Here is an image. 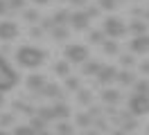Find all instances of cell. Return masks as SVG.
<instances>
[{
    "label": "cell",
    "instance_id": "cell-1",
    "mask_svg": "<svg viewBox=\"0 0 149 135\" xmlns=\"http://www.w3.org/2000/svg\"><path fill=\"white\" fill-rule=\"evenodd\" d=\"M16 61H18V65H23V68L34 70V68H38V65L45 63V52L38 50V47H32V45H23L18 52H16Z\"/></svg>",
    "mask_w": 149,
    "mask_h": 135
},
{
    "label": "cell",
    "instance_id": "cell-2",
    "mask_svg": "<svg viewBox=\"0 0 149 135\" xmlns=\"http://www.w3.org/2000/svg\"><path fill=\"white\" fill-rule=\"evenodd\" d=\"M16 83H18L16 70H14L9 65V61L0 54V92H7V90L16 88Z\"/></svg>",
    "mask_w": 149,
    "mask_h": 135
},
{
    "label": "cell",
    "instance_id": "cell-3",
    "mask_svg": "<svg viewBox=\"0 0 149 135\" xmlns=\"http://www.w3.org/2000/svg\"><path fill=\"white\" fill-rule=\"evenodd\" d=\"M102 32L106 36H111V38H120V36L127 34V25L122 23L120 18H115V16H109L106 20H104V27H102Z\"/></svg>",
    "mask_w": 149,
    "mask_h": 135
},
{
    "label": "cell",
    "instance_id": "cell-4",
    "mask_svg": "<svg viewBox=\"0 0 149 135\" xmlns=\"http://www.w3.org/2000/svg\"><path fill=\"white\" fill-rule=\"evenodd\" d=\"M65 61L68 63H86V59H88V47L86 45H68L65 47Z\"/></svg>",
    "mask_w": 149,
    "mask_h": 135
},
{
    "label": "cell",
    "instance_id": "cell-5",
    "mask_svg": "<svg viewBox=\"0 0 149 135\" xmlns=\"http://www.w3.org/2000/svg\"><path fill=\"white\" fill-rule=\"evenodd\" d=\"M129 110H131V115H147L149 113V99L145 97V95H140V92H136L133 97L129 99Z\"/></svg>",
    "mask_w": 149,
    "mask_h": 135
},
{
    "label": "cell",
    "instance_id": "cell-6",
    "mask_svg": "<svg viewBox=\"0 0 149 135\" xmlns=\"http://www.w3.org/2000/svg\"><path fill=\"white\" fill-rule=\"evenodd\" d=\"M16 36H18V25L14 20H2L0 23V41L11 43V41H16Z\"/></svg>",
    "mask_w": 149,
    "mask_h": 135
},
{
    "label": "cell",
    "instance_id": "cell-7",
    "mask_svg": "<svg viewBox=\"0 0 149 135\" xmlns=\"http://www.w3.org/2000/svg\"><path fill=\"white\" fill-rule=\"evenodd\" d=\"M88 20H91V16H88L86 11H72V14H68V23H70L77 32H84L86 27H88Z\"/></svg>",
    "mask_w": 149,
    "mask_h": 135
},
{
    "label": "cell",
    "instance_id": "cell-8",
    "mask_svg": "<svg viewBox=\"0 0 149 135\" xmlns=\"http://www.w3.org/2000/svg\"><path fill=\"white\" fill-rule=\"evenodd\" d=\"M95 77H97V81H100L102 86H109V83H113L115 77H118V68H113V65H102V70L97 72Z\"/></svg>",
    "mask_w": 149,
    "mask_h": 135
},
{
    "label": "cell",
    "instance_id": "cell-9",
    "mask_svg": "<svg viewBox=\"0 0 149 135\" xmlns=\"http://www.w3.org/2000/svg\"><path fill=\"white\" fill-rule=\"evenodd\" d=\"M129 47H131V52H136V54H147L149 52V34L136 36L129 43Z\"/></svg>",
    "mask_w": 149,
    "mask_h": 135
},
{
    "label": "cell",
    "instance_id": "cell-10",
    "mask_svg": "<svg viewBox=\"0 0 149 135\" xmlns=\"http://www.w3.org/2000/svg\"><path fill=\"white\" fill-rule=\"evenodd\" d=\"M45 83H47V81H45L43 74H29V77H27V88L32 90V92H38Z\"/></svg>",
    "mask_w": 149,
    "mask_h": 135
},
{
    "label": "cell",
    "instance_id": "cell-11",
    "mask_svg": "<svg viewBox=\"0 0 149 135\" xmlns=\"http://www.w3.org/2000/svg\"><path fill=\"white\" fill-rule=\"evenodd\" d=\"M147 27H149V23H147V20H133V23H129L127 32H129V34L140 36V34H147Z\"/></svg>",
    "mask_w": 149,
    "mask_h": 135
},
{
    "label": "cell",
    "instance_id": "cell-12",
    "mask_svg": "<svg viewBox=\"0 0 149 135\" xmlns=\"http://www.w3.org/2000/svg\"><path fill=\"white\" fill-rule=\"evenodd\" d=\"M38 95H43V97H61V88L56 83H45L38 90Z\"/></svg>",
    "mask_w": 149,
    "mask_h": 135
},
{
    "label": "cell",
    "instance_id": "cell-13",
    "mask_svg": "<svg viewBox=\"0 0 149 135\" xmlns=\"http://www.w3.org/2000/svg\"><path fill=\"white\" fill-rule=\"evenodd\" d=\"M52 113H54V119H68V117L72 115L70 108L65 106V104H56V106H52Z\"/></svg>",
    "mask_w": 149,
    "mask_h": 135
},
{
    "label": "cell",
    "instance_id": "cell-14",
    "mask_svg": "<svg viewBox=\"0 0 149 135\" xmlns=\"http://www.w3.org/2000/svg\"><path fill=\"white\" fill-rule=\"evenodd\" d=\"M120 92H118V90H111V88H106L102 92V101H106V104H118V101H120Z\"/></svg>",
    "mask_w": 149,
    "mask_h": 135
},
{
    "label": "cell",
    "instance_id": "cell-15",
    "mask_svg": "<svg viewBox=\"0 0 149 135\" xmlns=\"http://www.w3.org/2000/svg\"><path fill=\"white\" fill-rule=\"evenodd\" d=\"M115 81H120L122 86H133V81H136V77L131 74L129 70H122V72H118V77H115Z\"/></svg>",
    "mask_w": 149,
    "mask_h": 135
},
{
    "label": "cell",
    "instance_id": "cell-16",
    "mask_svg": "<svg viewBox=\"0 0 149 135\" xmlns=\"http://www.w3.org/2000/svg\"><path fill=\"white\" fill-rule=\"evenodd\" d=\"M29 126H32V128H34L36 133H41V131H45V128H47V122L43 119V117L34 115V117H32V122H29Z\"/></svg>",
    "mask_w": 149,
    "mask_h": 135
},
{
    "label": "cell",
    "instance_id": "cell-17",
    "mask_svg": "<svg viewBox=\"0 0 149 135\" xmlns=\"http://www.w3.org/2000/svg\"><path fill=\"white\" fill-rule=\"evenodd\" d=\"M54 72L59 74V77H68V74H70V63L68 61H59L54 65Z\"/></svg>",
    "mask_w": 149,
    "mask_h": 135
},
{
    "label": "cell",
    "instance_id": "cell-18",
    "mask_svg": "<svg viewBox=\"0 0 149 135\" xmlns=\"http://www.w3.org/2000/svg\"><path fill=\"white\" fill-rule=\"evenodd\" d=\"M133 86H136V92H140V95H145V97L149 99V81H147V79L133 81Z\"/></svg>",
    "mask_w": 149,
    "mask_h": 135
},
{
    "label": "cell",
    "instance_id": "cell-19",
    "mask_svg": "<svg viewBox=\"0 0 149 135\" xmlns=\"http://www.w3.org/2000/svg\"><path fill=\"white\" fill-rule=\"evenodd\" d=\"M52 36H54L56 41H65V38H68V29H65L63 25H54L52 27Z\"/></svg>",
    "mask_w": 149,
    "mask_h": 135
},
{
    "label": "cell",
    "instance_id": "cell-20",
    "mask_svg": "<svg viewBox=\"0 0 149 135\" xmlns=\"http://www.w3.org/2000/svg\"><path fill=\"white\" fill-rule=\"evenodd\" d=\"M104 38H106V34H104V32H100V29L88 34V41H91L93 45H102V43H104Z\"/></svg>",
    "mask_w": 149,
    "mask_h": 135
},
{
    "label": "cell",
    "instance_id": "cell-21",
    "mask_svg": "<svg viewBox=\"0 0 149 135\" xmlns=\"http://www.w3.org/2000/svg\"><path fill=\"white\" fill-rule=\"evenodd\" d=\"M56 135H74V128L68 122H61V124H56Z\"/></svg>",
    "mask_w": 149,
    "mask_h": 135
},
{
    "label": "cell",
    "instance_id": "cell-22",
    "mask_svg": "<svg viewBox=\"0 0 149 135\" xmlns=\"http://www.w3.org/2000/svg\"><path fill=\"white\" fill-rule=\"evenodd\" d=\"M102 47H104V52H106V54H118V50H120L118 41H104Z\"/></svg>",
    "mask_w": 149,
    "mask_h": 135
},
{
    "label": "cell",
    "instance_id": "cell-23",
    "mask_svg": "<svg viewBox=\"0 0 149 135\" xmlns=\"http://www.w3.org/2000/svg\"><path fill=\"white\" fill-rule=\"evenodd\" d=\"M102 70V63H97V61H93V63H86L84 65V74H97V72Z\"/></svg>",
    "mask_w": 149,
    "mask_h": 135
},
{
    "label": "cell",
    "instance_id": "cell-24",
    "mask_svg": "<svg viewBox=\"0 0 149 135\" xmlns=\"http://www.w3.org/2000/svg\"><path fill=\"white\" fill-rule=\"evenodd\" d=\"M68 14H70V11H56L54 16H52V23H54V25H65V23H68Z\"/></svg>",
    "mask_w": 149,
    "mask_h": 135
},
{
    "label": "cell",
    "instance_id": "cell-25",
    "mask_svg": "<svg viewBox=\"0 0 149 135\" xmlns=\"http://www.w3.org/2000/svg\"><path fill=\"white\" fill-rule=\"evenodd\" d=\"M11 135H36V131H34L32 126H16Z\"/></svg>",
    "mask_w": 149,
    "mask_h": 135
},
{
    "label": "cell",
    "instance_id": "cell-26",
    "mask_svg": "<svg viewBox=\"0 0 149 135\" xmlns=\"http://www.w3.org/2000/svg\"><path fill=\"white\" fill-rule=\"evenodd\" d=\"M38 117H43L45 122H50V119H54V113H52V108L43 106V108H38Z\"/></svg>",
    "mask_w": 149,
    "mask_h": 135
},
{
    "label": "cell",
    "instance_id": "cell-27",
    "mask_svg": "<svg viewBox=\"0 0 149 135\" xmlns=\"http://www.w3.org/2000/svg\"><path fill=\"white\" fill-rule=\"evenodd\" d=\"M79 86H81V83H79V79H72L70 74L65 77V88H68V90H79Z\"/></svg>",
    "mask_w": 149,
    "mask_h": 135
},
{
    "label": "cell",
    "instance_id": "cell-28",
    "mask_svg": "<svg viewBox=\"0 0 149 135\" xmlns=\"http://www.w3.org/2000/svg\"><path fill=\"white\" fill-rule=\"evenodd\" d=\"M120 63L124 65V68H131V65L136 63V59H133L131 54H122V56H120Z\"/></svg>",
    "mask_w": 149,
    "mask_h": 135
},
{
    "label": "cell",
    "instance_id": "cell-29",
    "mask_svg": "<svg viewBox=\"0 0 149 135\" xmlns=\"http://www.w3.org/2000/svg\"><path fill=\"white\" fill-rule=\"evenodd\" d=\"M91 122H93V115H84V113L77 115V124H79V126H88Z\"/></svg>",
    "mask_w": 149,
    "mask_h": 135
},
{
    "label": "cell",
    "instance_id": "cell-30",
    "mask_svg": "<svg viewBox=\"0 0 149 135\" xmlns=\"http://www.w3.org/2000/svg\"><path fill=\"white\" fill-rule=\"evenodd\" d=\"M100 7L106 9V11H111V9L118 7V2H115V0H100Z\"/></svg>",
    "mask_w": 149,
    "mask_h": 135
},
{
    "label": "cell",
    "instance_id": "cell-31",
    "mask_svg": "<svg viewBox=\"0 0 149 135\" xmlns=\"http://www.w3.org/2000/svg\"><path fill=\"white\" fill-rule=\"evenodd\" d=\"M79 104H91V92L88 90H79Z\"/></svg>",
    "mask_w": 149,
    "mask_h": 135
},
{
    "label": "cell",
    "instance_id": "cell-32",
    "mask_svg": "<svg viewBox=\"0 0 149 135\" xmlns=\"http://www.w3.org/2000/svg\"><path fill=\"white\" fill-rule=\"evenodd\" d=\"M9 124H14V115H9V113H7V115H0V126H2V128L9 126Z\"/></svg>",
    "mask_w": 149,
    "mask_h": 135
},
{
    "label": "cell",
    "instance_id": "cell-33",
    "mask_svg": "<svg viewBox=\"0 0 149 135\" xmlns=\"http://www.w3.org/2000/svg\"><path fill=\"white\" fill-rule=\"evenodd\" d=\"M25 18H27L29 23H36V20H38V11H34V9H29V11H25Z\"/></svg>",
    "mask_w": 149,
    "mask_h": 135
},
{
    "label": "cell",
    "instance_id": "cell-34",
    "mask_svg": "<svg viewBox=\"0 0 149 135\" xmlns=\"http://www.w3.org/2000/svg\"><path fill=\"white\" fill-rule=\"evenodd\" d=\"M23 5H25V0H9L7 2V7H11V9H20Z\"/></svg>",
    "mask_w": 149,
    "mask_h": 135
},
{
    "label": "cell",
    "instance_id": "cell-35",
    "mask_svg": "<svg viewBox=\"0 0 149 135\" xmlns=\"http://www.w3.org/2000/svg\"><path fill=\"white\" fill-rule=\"evenodd\" d=\"M86 14H88V16H97L100 9H97V7H88V9H86Z\"/></svg>",
    "mask_w": 149,
    "mask_h": 135
},
{
    "label": "cell",
    "instance_id": "cell-36",
    "mask_svg": "<svg viewBox=\"0 0 149 135\" xmlns=\"http://www.w3.org/2000/svg\"><path fill=\"white\" fill-rule=\"evenodd\" d=\"M140 72H142V74H149V61H145L140 65Z\"/></svg>",
    "mask_w": 149,
    "mask_h": 135
},
{
    "label": "cell",
    "instance_id": "cell-37",
    "mask_svg": "<svg viewBox=\"0 0 149 135\" xmlns=\"http://www.w3.org/2000/svg\"><path fill=\"white\" fill-rule=\"evenodd\" d=\"M7 9H9V7H7V2H5V0H0V14H5Z\"/></svg>",
    "mask_w": 149,
    "mask_h": 135
},
{
    "label": "cell",
    "instance_id": "cell-38",
    "mask_svg": "<svg viewBox=\"0 0 149 135\" xmlns=\"http://www.w3.org/2000/svg\"><path fill=\"white\" fill-rule=\"evenodd\" d=\"M29 34H32V36H41V34H43V29H36V27H34V29H32Z\"/></svg>",
    "mask_w": 149,
    "mask_h": 135
},
{
    "label": "cell",
    "instance_id": "cell-39",
    "mask_svg": "<svg viewBox=\"0 0 149 135\" xmlns=\"http://www.w3.org/2000/svg\"><path fill=\"white\" fill-rule=\"evenodd\" d=\"M72 5H77V7H81V5H86V0H70Z\"/></svg>",
    "mask_w": 149,
    "mask_h": 135
},
{
    "label": "cell",
    "instance_id": "cell-40",
    "mask_svg": "<svg viewBox=\"0 0 149 135\" xmlns=\"http://www.w3.org/2000/svg\"><path fill=\"white\" fill-rule=\"evenodd\" d=\"M36 135H52V133H50V131L45 128V131H41V133H36Z\"/></svg>",
    "mask_w": 149,
    "mask_h": 135
},
{
    "label": "cell",
    "instance_id": "cell-41",
    "mask_svg": "<svg viewBox=\"0 0 149 135\" xmlns=\"http://www.w3.org/2000/svg\"><path fill=\"white\" fill-rule=\"evenodd\" d=\"M36 5H45V2H50V0H34Z\"/></svg>",
    "mask_w": 149,
    "mask_h": 135
},
{
    "label": "cell",
    "instance_id": "cell-42",
    "mask_svg": "<svg viewBox=\"0 0 149 135\" xmlns=\"http://www.w3.org/2000/svg\"><path fill=\"white\" fill-rule=\"evenodd\" d=\"M2 104H5V97H2V92H0V108H2Z\"/></svg>",
    "mask_w": 149,
    "mask_h": 135
},
{
    "label": "cell",
    "instance_id": "cell-43",
    "mask_svg": "<svg viewBox=\"0 0 149 135\" xmlns=\"http://www.w3.org/2000/svg\"><path fill=\"white\" fill-rule=\"evenodd\" d=\"M0 135H11V133H7V131H0Z\"/></svg>",
    "mask_w": 149,
    "mask_h": 135
},
{
    "label": "cell",
    "instance_id": "cell-44",
    "mask_svg": "<svg viewBox=\"0 0 149 135\" xmlns=\"http://www.w3.org/2000/svg\"><path fill=\"white\" fill-rule=\"evenodd\" d=\"M115 135H124V133H115Z\"/></svg>",
    "mask_w": 149,
    "mask_h": 135
},
{
    "label": "cell",
    "instance_id": "cell-45",
    "mask_svg": "<svg viewBox=\"0 0 149 135\" xmlns=\"http://www.w3.org/2000/svg\"><path fill=\"white\" fill-rule=\"evenodd\" d=\"M147 20H149V11H147Z\"/></svg>",
    "mask_w": 149,
    "mask_h": 135
},
{
    "label": "cell",
    "instance_id": "cell-46",
    "mask_svg": "<svg viewBox=\"0 0 149 135\" xmlns=\"http://www.w3.org/2000/svg\"><path fill=\"white\" fill-rule=\"evenodd\" d=\"M147 135H149V128H147Z\"/></svg>",
    "mask_w": 149,
    "mask_h": 135
}]
</instances>
